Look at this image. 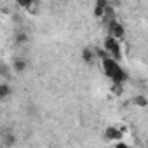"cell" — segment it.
<instances>
[{
    "mask_svg": "<svg viewBox=\"0 0 148 148\" xmlns=\"http://www.w3.org/2000/svg\"><path fill=\"white\" fill-rule=\"evenodd\" d=\"M105 52H106V54L110 52V54L113 56V58H112L113 61L120 59V58H122V51H120V42H119V40H115L113 37H110V35H108V37L105 38Z\"/></svg>",
    "mask_w": 148,
    "mask_h": 148,
    "instance_id": "obj_1",
    "label": "cell"
},
{
    "mask_svg": "<svg viewBox=\"0 0 148 148\" xmlns=\"http://www.w3.org/2000/svg\"><path fill=\"white\" fill-rule=\"evenodd\" d=\"M119 68H120V66H119V63H117V61H113L110 56L103 59V70H105V75H106V77H110V79H112V77H113V73H115Z\"/></svg>",
    "mask_w": 148,
    "mask_h": 148,
    "instance_id": "obj_2",
    "label": "cell"
},
{
    "mask_svg": "<svg viewBox=\"0 0 148 148\" xmlns=\"http://www.w3.org/2000/svg\"><path fill=\"white\" fill-rule=\"evenodd\" d=\"M108 28H110V37H113L115 40H120L124 37V26L120 23H117L115 19L108 23Z\"/></svg>",
    "mask_w": 148,
    "mask_h": 148,
    "instance_id": "obj_3",
    "label": "cell"
},
{
    "mask_svg": "<svg viewBox=\"0 0 148 148\" xmlns=\"http://www.w3.org/2000/svg\"><path fill=\"white\" fill-rule=\"evenodd\" d=\"M105 138H106V141H120L122 139V131H119L117 127L110 125L105 131Z\"/></svg>",
    "mask_w": 148,
    "mask_h": 148,
    "instance_id": "obj_4",
    "label": "cell"
},
{
    "mask_svg": "<svg viewBox=\"0 0 148 148\" xmlns=\"http://www.w3.org/2000/svg\"><path fill=\"white\" fill-rule=\"evenodd\" d=\"M112 80H113V84L115 86H122L125 80H127V73L122 70V68H119L115 73H113V77H112Z\"/></svg>",
    "mask_w": 148,
    "mask_h": 148,
    "instance_id": "obj_5",
    "label": "cell"
},
{
    "mask_svg": "<svg viewBox=\"0 0 148 148\" xmlns=\"http://www.w3.org/2000/svg\"><path fill=\"white\" fill-rule=\"evenodd\" d=\"M82 59H84L86 63H92V59H94V52H92V49L86 47V49L82 51Z\"/></svg>",
    "mask_w": 148,
    "mask_h": 148,
    "instance_id": "obj_6",
    "label": "cell"
},
{
    "mask_svg": "<svg viewBox=\"0 0 148 148\" xmlns=\"http://www.w3.org/2000/svg\"><path fill=\"white\" fill-rule=\"evenodd\" d=\"M14 70H16L18 73L25 71V70H26V61H25V59H21V58H18V59L14 61Z\"/></svg>",
    "mask_w": 148,
    "mask_h": 148,
    "instance_id": "obj_7",
    "label": "cell"
},
{
    "mask_svg": "<svg viewBox=\"0 0 148 148\" xmlns=\"http://www.w3.org/2000/svg\"><path fill=\"white\" fill-rule=\"evenodd\" d=\"M11 96V87L7 84H0V99H5Z\"/></svg>",
    "mask_w": 148,
    "mask_h": 148,
    "instance_id": "obj_8",
    "label": "cell"
},
{
    "mask_svg": "<svg viewBox=\"0 0 148 148\" xmlns=\"http://www.w3.org/2000/svg\"><path fill=\"white\" fill-rule=\"evenodd\" d=\"M134 105L139 106V108H146V106H148V99H146V96H136V98H134Z\"/></svg>",
    "mask_w": 148,
    "mask_h": 148,
    "instance_id": "obj_9",
    "label": "cell"
},
{
    "mask_svg": "<svg viewBox=\"0 0 148 148\" xmlns=\"http://www.w3.org/2000/svg\"><path fill=\"white\" fill-rule=\"evenodd\" d=\"M26 42H28V35H26L25 32H19V33L16 35V44L21 45V44H26Z\"/></svg>",
    "mask_w": 148,
    "mask_h": 148,
    "instance_id": "obj_10",
    "label": "cell"
},
{
    "mask_svg": "<svg viewBox=\"0 0 148 148\" xmlns=\"http://www.w3.org/2000/svg\"><path fill=\"white\" fill-rule=\"evenodd\" d=\"M0 75H2V77H9V66L5 63H0Z\"/></svg>",
    "mask_w": 148,
    "mask_h": 148,
    "instance_id": "obj_11",
    "label": "cell"
},
{
    "mask_svg": "<svg viewBox=\"0 0 148 148\" xmlns=\"http://www.w3.org/2000/svg\"><path fill=\"white\" fill-rule=\"evenodd\" d=\"M5 145H7V146H12V145H14V136H12V134H7V136H5Z\"/></svg>",
    "mask_w": 148,
    "mask_h": 148,
    "instance_id": "obj_12",
    "label": "cell"
},
{
    "mask_svg": "<svg viewBox=\"0 0 148 148\" xmlns=\"http://www.w3.org/2000/svg\"><path fill=\"white\" fill-rule=\"evenodd\" d=\"M103 12H105V9H101V7H94V16H96V18H103Z\"/></svg>",
    "mask_w": 148,
    "mask_h": 148,
    "instance_id": "obj_13",
    "label": "cell"
},
{
    "mask_svg": "<svg viewBox=\"0 0 148 148\" xmlns=\"http://www.w3.org/2000/svg\"><path fill=\"white\" fill-rule=\"evenodd\" d=\"M115 148H132V146H127V145H124V143H119Z\"/></svg>",
    "mask_w": 148,
    "mask_h": 148,
    "instance_id": "obj_14",
    "label": "cell"
}]
</instances>
